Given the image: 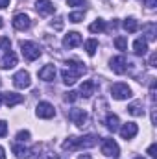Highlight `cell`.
Listing matches in <instances>:
<instances>
[{
  "instance_id": "cell-1",
  "label": "cell",
  "mask_w": 157,
  "mask_h": 159,
  "mask_svg": "<svg viewBox=\"0 0 157 159\" xmlns=\"http://www.w3.org/2000/svg\"><path fill=\"white\" fill-rule=\"evenodd\" d=\"M87 72V69L79 63V61H67V67L61 70V78H63V83L65 85H74L78 78L81 74H85Z\"/></svg>"
},
{
  "instance_id": "cell-2",
  "label": "cell",
  "mask_w": 157,
  "mask_h": 159,
  "mask_svg": "<svg viewBox=\"0 0 157 159\" xmlns=\"http://www.w3.org/2000/svg\"><path fill=\"white\" fill-rule=\"evenodd\" d=\"M98 137L96 135H83V137H69L63 143V150H81V148H92L96 146Z\"/></svg>"
},
{
  "instance_id": "cell-3",
  "label": "cell",
  "mask_w": 157,
  "mask_h": 159,
  "mask_svg": "<svg viewBox=\"0 0 157 159\" xmlns=\"http://www.w3.org/2000/svg\"><path fill=\"white\" fill-rule=\"evenodd\" d=\"M20 50H22L24 59H28V61H35L41 57L39 44H35L34 41H20Z\"/></svg>"
},
{
  "instance_id": "cell-4",
  "label": "cell",
  "mask_w": 157,
  "mask_h": 159,
  "mask_svg": "<svg viewBox=\"0 0 157 159\" xmlns=\"http://www.w3.org/2000/svg\"><path fill=\"white\" fill-rule=\"evenodd\" d=\"M102 154L107 156V157H118L120 148H118L117 141L115 139H104L102 141Z\"/></svg>"
},
{
  "instance_id": "cell-5",
  "label": "cell",
  "mask_w": 157,
  "mask_h": 159,
  "mask_svg": "<svg viewBox=\"0 0 157 159\" xmlns=\"http://www.w3.org/2000/svg\"><path fill=\"white\" fill-rule=\"evenodd\" d=\"M111 94H113L115 100H128L131 96V89L126 83H115L111 87Z\"/></svg>"
},
{
  "instance_id": "cell-6",
  "label": "cell",
  "mask_w": 157,
  "mask_h": 159,
  "mask_svg": "<svg viewBox=\"0 0 157 159\" xmlns=\"http://www.w3.org/2000/svg\"><path fill=\"white\" fill-rule=\"evenodd\" d=\"M35 113H37L39 119H52L56 115V109L50 102H39L37 107H35Z\"/></svg>"
},
{
  "instance_id": "cell-7",
  "label": "cell",
  "mask_w": 157,
  "mask_h": 159,
  "mask_svg": "<svg viewBox=\"0 0 157 159\" xmlns=\"http://www.w3.org/2000/svg\"><path fill=\"white\" fill-rule=\"evenodd\" d=\"M69 119L72 120L78 128H83L85 124H87V120H89V117H87V113L83 111V109H79V107H74V109H70V113H69Z\"/></svg>"
},
{
  "instance_id": "cell-8",
  "label": "cell",
  "mask_w": 157,
  "mask_h": 159,
  "mask_svg": "<svg viewBox=\"0 0 157 159\" xmlns=\"http://www.w3.org/2000/svg\"><path fill=\"white\" fill-rule=\"evenodd\" d=\"M13 85L17 89H28L32 85V80H30V74L26 70H19L15 76H13Z\"/></svg>"
},
{
  "instance_id": "cell-9",
  "label": "cell",
  "mask_w": 157,
  "mask_h": 159,
  "mask_svg": "<svg viewBox=\"0 0 157 159\" xmlns=\"http://www.w3.org/2000/svg\"><path fill=\"white\" fill-rule=\"evenodd\" d=\"M109 67H111L113 72H117V74H124V72L128 70V61H126L124 56H115V57H111Z\"/></svg>"
},
{
  "instance_id": "cell-10",
  "label": "cell",
  "mask_w": 157,
  "mask_h": 159,
  "mask_svg": "<svg viewBox=\"0 0 157 159\" xmlns=\"http://www.w3.org/2000/svg\"><path fill=\"white\" fill-rule=\"evenodd\" d=\"M30 24H32V20H30V17H28L26 13H17V15L13 17V28H15V30L24 32V30L30 28Z\"/></svg>"
},
{
  "instance_id": "cell-11",
  "label": "cell",
  "mask_w": 157,
  "mask_h": 159,
  "mask_svg": "<svg viewBox=\"0 0 157 159\" xmlns=\"http://www.w3.org/2000/svg\"><path fill=\"white\" fill-rule=\"evenodd\" d=\"M118 131H120V135H122V139H126V141H129V139H133L137 133H139V126L135 124V122H126L122 128H118Z\"/></svg>"
},
{
  "instance_id": "cell-12",
  "label": "cell",
  "mask_w": 157,
  "mask_h": 159,
  "mask_svg": "<svg viewBox=\"0 0 157 159\" xmlns=\"http://www.w3.org/2000/svg\"><path fill=\"white\" fill-rule=\"evenodd\" d=\"M35 9L39 15H52L56 11V6L52 4V0H37L35 2Z\"/></svg>"
},
{
  "instance_id": "cell-13",
  "label": "cell",
  "mask_w": 157,
  "mask_h": 159,
  "mask_svg": "<svg viewBox=\"0 0 157 159\" xmlns=\"http://www.w3.org/2000/svg\"><path fill=\"white\" fill-rule=\"evenodd\" d=\"M81 44V35L78 32H69L65 37H63V46L65 48H76Z\"/></svg>"
},
{
  "instance_id": "cell-14",
  "label": "cell",
  "mask_w": 157,
  "mask_h": 159,
  "mask_svg": "<svg viewBox=\"0 0 157 159\" xmlns=\"http://www.w3.org/2000/svg\"><path fill=\"white\" fill-rule=\"evenodd\" d=\"M17 65V56L13 52H6L2 57H0V69L2 70H7V69H13Z\"/></svg>"
},
{
  "instance_id": "cell-15",
  "label": "cell",
  "mask_w": 157,
  "mask_h": 159,
  "mask_svg": "<svg viewBox=\"0 0 157 159\" xmlns=\"http://www.w3.org/2000/svg\"><path fill=\"white\" fill-rule=\"evenodd\" d=\"M4 102H6L7 107H15V106H19V104L24 102V96L17 94V93H6L4 94Z\"/></svg>"
},
{
  "instance_id": "cell-16",
  "label": "cell",
  "mask_w": 157,
  "mask_h": 159,
  "mask_svg": "<svg viewBox=\"0 0 157 159\" xmlns=\"http://www.w3.org/2000/svg\"><path fill=\"white\" fill-rule=\"evenodd\" d=\"M56 72H57V70H56L54 65H44V67L39 70V78L43 80V81H54Z\"/></svg>"
},
{
  "instance_id": "cell-17",
  "label": "cell",
  "mask_w": 157,
  "mask_h": 159,
  "mask_svg": "<svg viewBox=\"0 0 157 159\" xmlns=\"http://www.w3.org/2000/svg\"><path fill=\"white\" fill-rule=\"evenodd\" d=\"M94 91H96V85H94V81H91V80L83 81L81 87H79V94H81L83 98H91V96L94 94Z\"/></svg>"
},
{
  "instance_id": "cell-18",
  "label": "cell",
  "mask_w": 157,
  "mask_h": 159,
  "mask_svg": "<svg viewBox=\"0 0 157 159\" xmlns=\"http://www.w3.org/2000/svg\"><path fill=\"white\" fill-rule=\"evenodd\" d=\"M133 52H135L137 56H144V54L148 52V41L144 39V37L135 39V43H133Z\"/></svg>"
},
{
  "instance_id": "cell-19",
  "label": "cell",
  "mask_w": 157,
  "mask_h": 159,
  "mask_svg": "<svg viewBox=\"0 0 157 159\" xmlns=\"http://www.w3.org/2000/svg\"><path fill=\"white\" fill-rule=\"evenodd\" d=\"M128 113L133 115V117H142L144 115V107H142V102L141 100H135L128 106Z\"/></svg>"
},
{
  "instance_id": "cell-20",
  "label": "cell",
  "mask_w": 157,
  "mask_h": 159,
  "mask_svg": "<svg viewBox=\"0 0 157 159\" xmlns=\"http://www.w3.org/2000/svg\"><path fill=\"white\" fill-rule=\"evenodd\" d=\"M105 126H107V129L109 131H118V128H120V119H118L117 115H113V113H109L107 117H105Z\"/></svg>"
},
{
  "instance_id": "cell-21",
  "label": "cell",
  "mask_w": 157,
  "mask_h": 159,
  "mask_svg": "<svg viewBox=\"0 0 157 159\" xmlns=\"http://www.w3.org/2000/svg\"><path fill=\"white\" fill-rule=\"evenodd\" d=\"M122 26H124V30H126V32H129V34H135V32L139 30V22H137L133 17H128V19L124 20V24H122Z\"/></svg>"
},
{
  "instance_id": "cell-22",
  "label": "cell",
  "mask_w": 157,
  "mask_h": 159,
  "mask_svg": "<svg viewBox=\"0 0 157 159\" xmlns=\"http://www.w3.org/2000/svg\"><path fill=\"white\" fill-rule=\"evenodd\" d=\"M13 154L19 159H26L30 156V150H28L26 146H22V144H15V146H13Z\"/></svg>"
},
{
  "instance_id": "cell-23",
  "label": "cell",
  "mask_w": 157,
  "mask_h": 159,
  "mask_svg": "<svg viewBox=\"0 0 157 159\" xmlns=\"http://www.w3.org/2000/svg\"><path fill=\"white\" fill-rule=\"evenodd\" d=\"M105 30V20H102V19H96L91 26H89V32H92V34H100V32H104Z\"/></svg>"
},
{
  "instance_id": "cell-24",
  "label": "cell",
  "mask_w": 157,
  "mask_h": 159,
  "mask_svg": "<svg viewBox=\"0 0 157 159\" xmlns=\"http://www.w3.org/2000/svg\"><path fill=\"white\" fill-rule=\"evenodd\" d=\"M85 50H87L89 56H94L96 50H98V41L96 39H87L85 41Z\"/></svg>"
},
{
  "instance_id": "cell-25",
  "label": "cell",
  "mask_w": 157,
  "mask_h": 159,
  "mask_svg": "<svg viewBox=\"0 0 157 159\" xmlns=\"http://www.w3.org/2000/svg\"><path fill=\"white\" fill-rule=\"evenodd\" d=\"M155 24H154V22H148V24H144V26H142V30H144V32H146V34H148V39L150 41H154L155 39Z\"/></svg>"
},
{
  "instance_id": "cell-26",
  "label": "cell",
  "mask_w": 157,
  "mask_h": 159,
  "mask_svg": "<svg viewBox=\"0 0 157 159\" xmlns=\"http://www.w3.org/2000/svg\"><path fill=\"white\" fill-rule=\"evenodd\" d=\"M115 46H117L118 50H128V39H126L124 35L115 37Z\"/></svg>"
},
{
  "instance_id": "cell-27",
  "label": "cell",
  "mask_w": 157,
  "mask_h": 159,
  "mask_svg": "<svg viewBox=\"0 0 157 159\" xmlns=\"http://www.w3.org/2000/svg\"><path fill=\"white\" fill-rule=\"evenodd\" d=\"M83 17H85V11H74V13L69 15V20H70V22H81Z\"/></svg>"
},
{
  "instance_id": "cell-28",
  "label": "cell",
  "mask_w": 157,
  "mask_h": 159,
  "mask_svg": "<svg viewBox=\"0 0 157 159\" xmlns=\"http://www.w3.org/2000/svg\"><path fill=\"white\" fill-rule=\"evenodd\" d=\"M0 50L2 52H9L11 50V41H9V37H0Z\"/></svg>"
},
{
  "instance_id": "cell-29",
  "label": "cell",
  "mask_w": 157,
  "mask_h": 159,
  "mask_svg": "<svg viewBox=\"0 0 157 159\" xmlns=\"http://www.w3.org/2000/svg\"><path fill=\"white\" fill-rule=\"evenodd\" d=\"M28 139H30V131H28V129H24V131H19V133H17V141H19V143H26Z\"/></svg>"
},
{
  "instance_id": "cell-30",
  "label": "cell",
  "mask_w": 157,
  "mask_h": 159,
  "mask_svg": "<svg viewBox=\"0 0 157 159\" xmlns=\"http://www.w3.org/2000/svg\"><path fill=\"white\" fill-rule=\"evenodd\" d=\"M76 98H78V93H74V91H69L65 94V102H74Z\"/></svg>"
},
{
  "instance_id": "cell-31",
  "label": "cell",
  "mask_w": 157,
  "mask_h": 159,
  "mask_svg": "<svg viewBox=\"0 0 157 159\" xmlns=\"http://www.w3.org/2000/svg\"><path fill=\"white\" fill-rule=\"evenodd\" d=\"M52 28H56V30H61V28H63V19H61V17H57V19H56V22L52 20Z\"/></svg>"
},
{
  "instance_id": "cell-32",
  "label": "cell",
  "mask_w": 157,
  "mask_h": 159,
  "mask_svg": "<svg viewBox=\"0 0 157 159\" xmlns=\"http://www.w3.org/2000/svg\"><path fill=\"white\" fill-rule=\"evenodd\" d=\"M6 133H7V124L0 120V137H6Z\"/></svg>"
},
{
  "instance_id": "cell-33",
  "label": "cell",
  "mask_w": 157,
  "mask_h": 159,
  "mask_svg": "<svg viewBox=\"0 0 157 159\" xmlns=\"http://www.w3.org/2000/svg\"><path fill=\"white\" fill-rule=\"evenodd\" d=\"M39 159H57V154H54V152H44Z\"/></svg>"
},
{
  "instance_id": "cell-34",
  "label": "cell",
  "mask_w": 157,
  "mask_h": 159,
  "mask_svg": "<svg viewBox=\"0 0 157 159\" xmlns=\"http://www.w3.org/2000/svg\"><path fill=\"white\" fill-rule=\"evenodd\" d=\"M148 65H150V67H157V54H155V52L150 56V61H148Z\"/></svg>"
},
{
  "instance_id": "cell-35",
  "label": "cell",
  "mask_w": 157,
  "mask_h": 159,
  "mask_svg": "<svg viewBox=\"0 0 157 159\" xmlns=\"http://www.w3.org/2000/svg\"><path fill=\"white\" fill-rule=\"evenodd\" d=\"M148 154H150V157H155L157 156V144H152V146L148 148Z\"/></svg>"
},
{
  "instance_id": "cell-36",
  "label": "cell",
  "mask_w": 157,
  "mask_h": 159,
  "mask_svg": "<svg viewBox=\"0 0 157 159\" xmlns=\"http://www.w3.org/2000/svg\"><path fill=\"white\" fill-rule=\"evenodd\" d=\"M144 6L150 7V9H154V7L157 6V0H144Z\"/></svg>"
},
{
  "instance_id": "cell-37",
  "label": "cell",
  "mask_w": 157,
  "mask_h": 159,
  "mask_svg": "<svg viewBox=\"0 0 157 159\" xmlns=\"http://www.w3.org/2000/svg\"><path fill=\"white\" fill-rule=\"evenodd\" d=\"M67 2H69V6H83L85 0H67Z\"/></svg>"
},
{
  "instance_id": "cell-38",
  "label": "cell",
  "mask_w": 157,
  "mask_h": 159,
  "mask_svg": "<svg viewBox=\"0 0 157 159\" xmlns=\"http://www.w3.org/2000/svg\"><path fill=\"white\" fill-rule=\"evenodd\" d=\"M7 6H9V0H0V9H4Z\"/></svg>"
},
{
  "instance_id": "cell-39",
  "label": "cell",
  "mask_w": 157,
  "mask_h": 159,
  "mask_svg": "<svg viewBox=\"0 0 157 159\" xmlns=\"http://www.w3.org/2000/svg\"><path fill=\"white\" fill-rule=\"evenodd\" d=\"M78 159H92V157H91L89 154H79V156H78Z\"/></svg>"
},
{
  "instance_id": "cell-40",
  "label": "cell",
  "mask_w": 157,
  "mask_h": 159,
  "mask_svg": "<svg viewBox=\"0 0 157 159\" xmlns=\"http://www.w3.org/2000/svg\"><path fill=\"white\" fill-rule=\"evenodd\" d=\"M0 159H6V152H4V148L0 146Z\"/></svg>"
},
{
  "instance_id": "cell-41",
  "label": "cell",
  "mask_w": 157,
  "mask_h": 159,
  "mask_svg": "<svg viewBox=\"0 0 157 159\" xmlns=\"http://www.w3.org/2000/svg\"><path fill=\"white\" fill-rule=\"evenodd\" d=\"M2 102H4V94L0 93V106H2Z\"/></svg>"
},
{
  "instance_id": "cell-42",
  "label": "cell",
  "mask_w": 157,
  "mask_h": 159,
  "mask_svg": "<svg viewBox=\"0 0 157 159\" xmlns=\"http://www.w3.org/2000/svg\"><path fill=\"white\" fill-rule=\"evenodd\" d=\"M2 26H4V22H2V19H0V28H2Z\"/></svg>"
},
{
  "instance_id": "cell-43",
  "label": "cell",
  "mask_w": 157,
  "mask_h": 159,
  "mask_svg": "<svg viewBox=\"0 0 157 159\" xmlns=\"http://www.w3.org/2000/svg\"><path fill=\"white\" fill-rule=\"evenodd\" d=\"M135 159H144V157H141V156H139V157H135Z\"/></svg>"
}]
</instances>
